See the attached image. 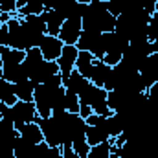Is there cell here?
<instances>
[{
    "instance_id": "83f0119b",
    "label": "cell",
    "mask_w": 158,
    "mask_h": 158,
    "mask_svg": "<svg viewBox=\"0 0 158 158\" xmlns=\"http://www.w3.org/2000/svg\"><path fill=\"white\" fill-rule=\"evenodd\" d=\"M107 9H109L110 15L119 17L123 13V0H109L107 2Z\"/></svg>"
},
{
    "instance_id": "484cf974",
    "label": "cell",
    "mask_w": 158,
    "mask_h": 158,
    "mask_svg": "<svg viewBox=\"0 0 158 158\" xmlns=\"http://www.w3.org/2000/svg\"><path fill=\"white\" fill-rule=\"evenodd\" d=\"M64 109L72 114H79V109H81V103H79V96L66 90V99H64Z\"/></svg>"
},
{
    "instance_id": "7c38bea8",
    "label": "cell",
    "mask_w": 158,
    "mask_h": 158,
    "mask_svg": "<svg viewBox=\"0 0 158 158\" xmlns=\"http://www.w3.org/2000/svg\"><path fill=\"white\" fill-rule=\"evenodd\" d=\"M81 31H83V22H81V19H68V20L63 22L61 31H59L57 37L63 40L64 44H72V46H76L77 40H79Z\"/></svg>"
},
{
    "instance_id": "836d02e7",
    "label": "cell",
    "mask_w": 158,
    "mask_h": 158,
    "mask_svg": "<svg viewBox=\"0 0 158 158\" xmlns=\"http://www.w3.org/2000/svg\"><path fill=\"white\" fill-rule=\"evenodd\" d=\"M147 55H153V53H158V40H149L147 42Z\"/></svg>"
},
{
    "instance_id": "1f68e13d",
    "label": "cell",
    "mask_w": 158,
    "mask_h": 158,
    "mask_svg": "<svg viewBox=\"0 0 158 158\" xmlns=\"http://www.w3.org/2000/svg\"><path fill=\"white\" fill-rule=\"evenodd\" d=\"M0 46H9V30H7V24L0 26Z\"/></svg>"
},
{
    "instance_id": "5b68a950",
    "label": "cell",
    "mask_w": 158,
    "mask_h": 158,
    "mask_svg": "<svg viewBox=\"0 0 158 158\" xmlns=\"http://www.w3.org/2000/svg\"><path fill=\"white\" fill-rule=\"evenodd\" d=\"M57 88H59V86H52V85H48V83L35 85L33 103H35V109H37L39 118H48V116H52V110H53V98H55Z\"/></svg>"
},
{
    "instance_id": "52a82bcc",
    "label": "cell",
    "mask_w": 158,
    "mask_h": 158,
    "mask_svg": "<svg viewBox=\"0 0 158 158\" xmlns=\"http://www.w3.org/2000/svg\"><path fill=\"white\" fill-rule=\"evenodd\" d=\"M129 46V39L119 35L116 31H110L109 33V46H107V52H105V57L103 61L109 64V66H116L121 57H123V52L127 50Z\"/></svg>"
},
{
    "instance_id": "8fae6325",
    "label": "cell",
    "mask_w": 158,
    "mask_h": 158,
    "mask_svg": "<svg viewBox=\"0 0 158 158\" xmlns=\"http://www.w3.org/2000/svg\"><path fill=\"white\" fill-rule=\"evenodd\" d=\"M63 48H64V42L53 35H44V39L39 44L40 53L46 61H57L63 53Z\"/></svg>"
},
{
    "instance_id": "ffe728a7",
    "label": "cell",
    "mask_w": 158,
    "mask_h": 158,
    "mask_svg": "<svg viewBox=\"0 0 158 158\" xmlns=\"http://www.w3.org/2000/svg\"><path fill=\"white\" fill-rule=\"evenodd\" d=\"M94 61H96V57H94L90 52H79L77 53V61H76V70H77L83 77L88 79L90 77V74H92Z\"/></svg>"
},
{
    "instance_id": "8992f818",
    "label": "cell",
    "mask_w": 158,
    "mask_h": 158,
    "mask_svg": "<svg viewBox=\"0 0 158 158\" xmlns=\"http://www.w3.org/2000/svg\"><path fill=\"white\" fill-rule=\"evenodd\" d=\"M40 131H42V136H44V142L52 147H61L63 142H64V131H63V125L61 121L53 116H48V118H37Z\"/></svg>"
},
{
    "instance_id": "e575fe53",
    "label": "cell",
    "mask_w": 158,
    "mask_h": 158,
    "mask_svg": "<svg viewBox=\"0 0 158 158\" xmlns=\"http://www.w3.org/2000/svg\"><path fill=\"white\" fill-rule=\"evenodd\" d=\"M11 17H13V15H9V13H4V11L0 9V24H6V22L11 19Z\"/></svg>"
},
{
    "instance_id": "30bf717a",
    "label": "cell",
    "mask_w": 158,
    "mask_h": 158,
    "mask_svg": "<svg viewBox=\"0 0 158 158\" xmlns=\"http://www.w3.org/2000/svg\"><path fill=\"white\" fill-rule=\"evenodd\" d=\"M77 46H72V44H64V48H63V53H61V57L55 61L57 63V66H59V74H61V77L63 81L68 77L74 70H76V61H77Z\"/></svg>"
},
{
    "instance_id": "4fadbf2b",
    "label": "cell",
    "mask_w": 158,
    "mask_h": 158,
    "mask_svg": "<svg viewBox=\"0 0 158 158\" xmlns=\"http://www.w3.org/2000/svg\"><path fill=\"white\" fill-rule=\"evenodd\" d=\"M140 77L143 81V85L149 88V86H153L155 83H158V53H153V55H149L143 63H142V66H140Z\"/></svg>"
},
{
    "instance_id": "277c9868",
    "label": "cell",
    "mask_w": 158,
    "mask_h": 158,
    "mask_svg": "<svg viewBox=\"0 0 158 158\" xmlns=\"http://www.w3.org/2000/svg\"><path fill=\"white\" fill-rule=\"evenodd\" d=\"M107 90L103 86H96V85H88L86 92L79 98V103L81 105H88L92 109L94 114H99V116H110L112 110L109 109L107 105Z\"/></svg>"
},
{
    "instance_id": "8d00e7d4",
    "label": "cell",
    "mask_w": 158,
    "mask_h": 158,
    "mask_svg": "<svg viewBox=\"0 0 158 158\" xmlns=\"http://www.w3.org/2000/svg\"><path fill=\"white\" fill-rule=\"evenodd\" d=\"M0 158H15V153H6V155H0Z\"/></svg>"
},
{
    "instance_id": "d590c367",
    "label": "cell",
    "mask_w": 158,
    "mask_h": 158,
    "mask_svg": "<svg viewBox=\"0 0 158 158\" xmlns=\"http://www.w3.org/2000/svg\"><path fill=\"white\" fill-rule=\"evenodd\" d=\"M28 2H31V0H17V9L19 7H22L24 4H28Z\"/></svg>"
},
{
    "instance_id": "ab89813d",
    "label": "cell",
    "mask_w": 158,
    "mask_h": 158,
    "mask_svg": "<svg viewBox=\"0 0 158 158\" xmlns=\"http://www.w3.org/2000/svg\"><path fill=\"white\" fill-rule=\"evenodd\" d=\"M103 2H109V0H103Z\"/></svg>"
},
{
    "instance_id": "7402d4cb",
    "label": "cell",
    "mask_w": 158,
    "mask_h": 158,
    "mask_svg": "<svg viewBox=\"0 0 158 158\" xmlns=\"http://www.w3.org/2000/svg\"><path fill=\"white\" fill-rule=\"evenodd\" d=\"M13 153H15V158H33L35 156V145H33L31 142L24 140V138L20 136V132H19V138H17V142H15Z\"/></svg>"
},
{
    "instance_id": "f546056e",
    "label": "cell",
    "mask_w": 158,
    "mask_h": 158,
    "mask_svg": "<svg viewBox=\"0 0 158 158\" xmlns=\"http://www.w3.org/2000/svg\"><path fill=\"white\" fill-rule=\"evenodd\" d=\"M13 131H15V123L13 121L0 118V138L6 136V134H9V132H13Z\"/></svg>"
},
{
    "instance_id": "cb8c5ba5",
    "label": "cell",
    "mask_w": 158,
    "mask_h": 158,
    "mask_svg": "<svg viewBox=\"0 0 158 158\" xmlns=\"http://www.w3.org/2000/svg\"><path fill=\"white\" fill-rule=\"evenodd\" d=\"M42 13H44L42 0H31V2H28V4H24L22 7L17 9V17H19V19L31 17V15H42Z\"/></svg>"
},
{
    "instance_id": "e0dca14e",
    "label": "cell",
    "mask_w": 158,
    "mask_h": 158,
    "mask_svg": "<svg viewBox=\"0 0 158 158\" xmlns=\"http://www.w3.org/2000/svg\"><path fill=\"white\" fill-rule=\"evenodd\" d=\"M42 19H44V22H46V35H53V37H57L59 31H61V26H63L64 19H63L55 9L44 11V13H42Z\"/></svg>"
},
{
    "instance_id": "74e56055",
    "label": "cell",
    "mask_w": 158,
    "mask_h": 158,
    "mask_svg": "<svg viewBox=\"0 0 158 158\" xmlns=\"http://www.w3.org/2000/svg\"><path fill=\"white\" fill-rule=\"evenodd\" d=\"M77 2H81V4H90L92 0H77Z\"/></svg>"
},
{
    "instance_id": "d6a6232c",
    "label": "cell",
    "mask_w": 158,
    "mask_h": 158,
    "mask_svg": "<svg viewBox=\"0 0 158 158\" xmlns=\"http://www.w3.org/2000/svg\"><path fill=\"white\" fill-rule=\"evenodd\" d=\"M61 4V0H42V6H44V11H50V9H55L57 6Z\"/></svg>"
},
{
    "instance_id": "f35d334b",
    "label": "cell",
    "mask_w": 158,
    "mask_h": 158,
    "mask_svg": "<svg viewBox=\"0 0 158 158\" xmlns=\"http://www.w3.org/2000/svg\"><path fill=\"white\" fill-rule=\"evenodd\" d=\"M156 11H158V0H156Z\"/></svg>"
},
{
    "instance_id": "f1b7e54d",
    "label": "cell",
    "mask_w": 158,
    "mask_h": 158,
    "mask_svg": "<svg viewBox=\"0 0 158 158\" xmlns=\"http://www.w3.org/2000/svg\"><path fill=\"white\" fill-rule=\"evenodd\" d=\"M138 7L147 11L149 15H153L156 11V0H138Z\"/></svg>"
},
{
    "instance_id": "ac0fdd59",
    "label": "cell",
    "mask_w": 158,
    "mask_h": 158,
    "mask_svg": "<svg viewBox=\"0 0 158 158\" xmlns=\"http://www.w3.org/2000/svg\"><path fill=\"white\" fill-rule=\"evenodd\" d=\"M44 61V57H42V53H40L39 48H30V50H26V57H24V61H22V66H24V70H26V74H28V79L33 76V72L39 68V64Z\"/></svg>"
},
{
    "instance_id": "3957f363",
    "label": "cell",
    "mask_w": 158,
    "mask_h": 158,
    "mask_svg": "<svg viewBox=\"0 0 158 158\" xmlns=\"http://www.w3.org/2000/svg\"><path fill=\"white\" fill-rule=\"evenodd\" d=\"M76 46H77L79 52H90L96 59L103 61L107 46H109V33H98V31L83 30Z\"/></svg>"
},
{
    "instance_id": "4dcf8cb0",
    "label": "cell",
    "mask_w": 158,
    "mask_h": 158,
    "mask_svg": "<svg viewBox=\"0 0 158 158\" xmlns=\"http://www.w3.org/2000/svg\"><path fill=\"white\" fill-rule=\"evenodd\" d=\"M61 155L63 158H81L74 151V147H72V143H64V145H61Z\"/></svg>"
},
{
    "instance_id": "9a60e30c",
    "label": "cell",
    "mask_w": 158,
    "mask_h": 158,
    "mask_svg": "<svg viewBox=\"0 0 158 158\" xmlns=\"http://www.w3.org/2000/svg\"><path fill=\"white\" fill-rule=\"evenodd\" d=\"M88 85H90V81L86 77H83L81 74H79L77 70H74L68 77L63 81V86L66 88V90H70V92H74V94H77L79 98L86 92V88H88Z\"/></svg>"
},
{
    "instance_id": "7a4b0ae2",
    "label": "cell",
    "mask_w": 158,
    "mask_h": 158,
    "mask_svg": "<svg viewBox=\"0 0 158 158\" xmlns=\"http://www.w3.org/2000/svg\"><path fill=\"white\" fill-rule=\"evenodd\" d=\"M0 57H2V77L9 83H20L28 79V74L22 66V61L26 57V52L13 50L9 46H0Z\"/></svg>"
},
{
    "instance_id": "44dd1931",
    "label": "cell",
    "mask_w": 158,
    "mask_h": 158,
    "mask_svg": "<svg viewBox=\"0 0 158 158\" xmlns=\"http://www.w3.org/2000/svg\"><path fill=\"white\" fill-rule=\"evenodd\" d=\"M15 96L20 101H33V92H35V83L31 79H24L20 83H13Z\"/></svg>"
},
{
    "instance_id": "6da1fadb",
    "label": "cell",
    "mask_w": 158,
    "mask_h": 158,
    "mask_svg": "<svg viewBox=\"0 0 158 158\" xmlns=\"http://www.w3.org/2000/svg\"><path fill=\"white\" fill-rule=\"evenodd\" d=\"M81 22H83V30L86 31L110 33L116 30V17L109 13L107 2L103 0H92L90 4H86Z\"/></svg>"
},
{
    "instance_id": "9c48e42d",
    "label": "cell",
    "mask_w": 158,
    "mask_h": 158,
    "mask_svg": "<svg viewBox=\"0 0 158 158\" xmlns=\"http://www.w3.org/2000/svg\"><path fill=\"white\" fill-rule=\"evenodd\" d=\"M6 24H7V30H9V48L26 52L28 44H26V33H24V28H22V19H19L17 13H15Z\"/></svg>"
},
{
    "instance_id": "d6986e66",
    "label": "cell",
    "mask_w": 158,
    "mask_h": 158,
    "mask_svg": "<svg viewBox=\"0 0 158 158\" xmlns=\"http://www.w3.org/2000/svg\"><path fill=\"white\" fill-rule=\"evenodd\" d=\"M19 132H20V136H22L24 140L31 142L33 145H39V143H42V142H44L42 131H40V127H39V123H37V121L22 125V127L19 129Z\"/></svg>"
},
{
    "instance_id": "603a6c76",
    "label": "cell",
    "mask_w": 158,
    "mask_h": 158,
    "mask_svg": "<svg viewBox=\"0 0 158 158\" xmlns=\"http://www.w3.org/2000/svg\"><path fill=\"white\" fill-rule=\"evenodd\" d=\"M0 101L9 107H13L19 101V98L15 96V90H13V83L6 81L4 77H0Z\"/></svg>"
},
{
    "instance_id": "d4e9b609",
    "label": "cell",
    "mask_w": 158,
    "mask_h": 158,
    "mask_svg": "<svg viewBox=\"0 0 158 158\" xmlns=\"http://www.w3.org/2000/svg\"><path fill=\"white\" fill-rule=\"evenodd\" d=\"M110 149H112L110 140L103 142V143H98V145H92L86 158H110Z\"/></svg>"
},
{
    "instance_id": "ba28073f",
    "label": "cell",
    "mask_w": 158,
    "mask_h": 158,
    "mask_svg": "<svg viewBox=\"0 0 158 158\" xmlns=\"http://www.w3.org/2000/svg\"><path fill=\"white\" fill-rule=\"evenodd\" d=\"M11 112H13V123H15V129H17V131H19L22 125L33 123V121H37V118H39L33 101H20V99H19V101L11 107Z\"/></svg>"
},
{
    "instance_id": "2e32d148",
    "label": "cell",
    "mask_w": 158,
    "mask_h": 158,
    "mask_svg": "<svg viewBox=\"0 0 158 158\" xmlns=\"http://www.w3.org/2000/svg\"><path fill=\"white\" fill-rule=\"evenodd\" d=\"M110 72H112V66H109V64H107L105 61H101V59H96L88 81H90L92 85H96V86H103Z\"/></svg>"
},
{
    "instance_id": "b9f144b4",
    "label": "cell",
    "mask_w": 158,
    "mask_h": 158,
    "mask_svg": "<svg viewBox=\"0 0 158 158\" xmlns=\"http://www.w3.org/2000/svg\"><path fill=\"white\" fill-rule=\"evenodd\" d=\"M61 2H63V0H61Z\"/></svg>"
},
{
    "instance_id": "60d3db41",
    "label": "cell",
    "mask_w": 158,
    "mask_h": 158,
    "mask_svg": "<svg viewBox=\"0 0 158 158\" xmlns=\"http://www.w3.org/2000/svg\"><path fill=\"white\" fill-rule=\"evenodd\" d=\"M0 26H2V24H0Z\"/></svg>"
},
{
    "instance_id": "5bb4252c",
    "label": "cell",
    "mask_w": 158,
    "mask_h": 158,
    "mask_svg": "<svg viewBox=\"0 0 158 158\" xmlns=\"http://www.w3.org/2000/svg\"><path fill=\"white\" fill-rule=\"evenodd\" d=\"M55 74H59V66H57V63H55V61H46V59H44L30 79H31L35 85H40V83H46L50 77H53Z\"/></svg>"
},
{
    "instance_id": "4316f807",
    "label": "cell",
    "mask_w": 158,
    "mask_h": 158,
    "mask_svg": "<svg viewBox=\"0 0 158 158\" xmlns=\"http://www.w3.org/2000/svg\"><path fill=\"white\" fill-rule=\"evenodd\" d=\"M72 147H74V151H76L81 158H86V156H88L90 145H88L86 138H76V140L72 142Z\"/></svg>"
}]
</instances>
